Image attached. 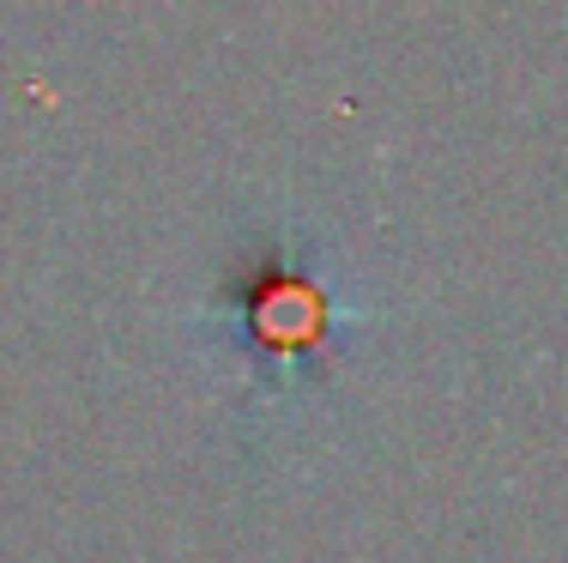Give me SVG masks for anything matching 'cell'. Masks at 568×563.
<instances>
[{"label":"cell","mask_w":568,"mask_h":563,"mask_svg":"<svg viewBox=\"0 0 568 563\" xmlns=\"http://www.w3.org/2000/svg\"><path fill=\"white\" fill-rule=\"evenodd\" d=\"M248 345L266 352L284 370V358H303L315 352V333H321V285L291 267H266L261 279L248 285Z\"/></svg>","instance_id":"obj_1"}]
</instances>
